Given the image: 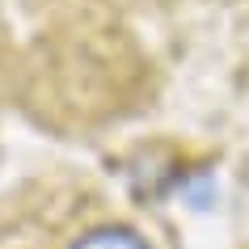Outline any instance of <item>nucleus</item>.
Returning a JSON list of instances; mask_svg holds the SVG:
<instances>
[{"label": "nucleus", "mask_w": 249, "mask_h": 249, "mask_svg": "<svg viewBox=\"0 0 249 249\" xmlns=\"http://www.w3.org/2000/svg\"><path fill=\"white\" fill-rule=\"evenodd\" d=\"M72 249H148V241L135 232V228L106 224V228H93V232H85Z\"/></svg>", "instance_id": "1"}]
</instances>
